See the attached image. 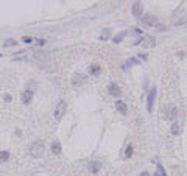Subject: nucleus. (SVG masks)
<instances>
[{
    "label": "nucleus",
    "instance_id": "4",
    "mask_svg": "<svg viewBox=\"0 0 187 176\" xmlns=\"http://www.w3.org/2000/svg\"><path fill=\"white\" fill-rule=\"evenodd\" d=\"M156 95H157V87L153 86L148 92V97H147V111L148 112H153V106H154V100H156Z\"/></svg>",
    "mask_w": 187,
    "mask_h": 176
},
{
    "label": "nucleus",
    "instance_id": "6",
    "mask_svg": "<svg viewBox=\"0 0 187 176\" xmlns=\"http://www.w3.org/2000/svg\"><path fill=\"white\" fill-rule=\"evenodd\" d=\"M66 112H67V103L64 102V100H61V102L56 105V108H55V114L53 115H55L56 120H61Z\"/></svg>",
    "mask_w": 187,
    "mask_h": 176
},
{
    "label": "nucleus",
    "instance_id": "7",
    "mask_svg": "<svg viewBox=\"0 0 187 176\" xmlns=\"http://www.w3.org/2000/svg\"><path fill=\"white\" fill-rule=\"evenodd\" d=\"M165 120H169V122H175L176 118H178V109H176V106H173V105H169L167 108H165Z\"/></svg>",
    "mask_w": 187,
    "mask_h": 176
},
{
    "label": "nucleus",
    "instance_id": "16",
    "mask_svg": "<svg viewBox=\"0 0 187 176\" xmlns=\"http://www.w3.org/2000/svg\"><path fill=\"white\" fill-rule=\"evenodd\" d=\"M137 64H140L137 58H128V59L125 61V64L122 66V69L125 70V69H128V67H131V66H137Z\"/></svg>",
    "mask_w": 187,
    "mask_h": 176
},
{
    "label": "nucleus",
    "instance_id": "17",
    "mask_svg": "<svg viewBox=\"0 0 187 176\" xmlns=\"http://www.w3.org/2000/svg\"><path fill=\"white\" fill-rule=\"evenodd\" d=\"M179 131H181L179 123H178V122H173V123H172V126H170V133H172V136H179Z\"/></svg>",
    "mask_w": 187,
    "mask_h": 176
},
{
    "label": "nucleus",
    "instance_id": "29",
    "mask_svg": "<svg viewBox=\"0 0 187 176\" xmlns=\"http://www.w3.org/2000/svg\"><path fill=\"white\" fill-rule=\"evenodd\" d=\"M140 176H150V173L148 171H142V173H140Z\"/></svg>",
    "mask_w": 187,
    "mask_h": 176
},
{
    "label": "nucleus",
    "instance_id": "27",
    "mask_svg": "<svg viewBox=\"0 0 187 176\" xmlns=\"http://www.w3.org/2000/svg\"><path fill=\"white\" fill-rule=\"evenodd\" d=\"M176 56H178V58H181V59H182V58H184V56H185V53H184V52H182V50H181V52H178V53H176Z\"/></svg>",
    "mask_w": 187,
    "mask_h": 176
},
{
    "label": "nucleus",
    "instance_id": "13",
    "mask_svg": "<svg viewBox=\"0 0 187 176\" xmlns=\"http://www.w3.org/2000/svg\"><path fill=\"white\" fill-rule=\"evenodd\" d=\"M100 170H101V164L98 161H90L89 162V171L90 173L97 174V173H100Z\"/></svg>",
    "mask_w": 187,
    "mask_h": 176
},
{
    "label": "nucleus",
    "instance_id": "30",
    "mask_svg": "<svg viewBox=\"0 0 187 176\" xmlns=\"http://www.w3.org/2000/svg\"><path fill=\"white\" fill-rule=\"evenodd\" d=\"M0 56H2V53H0Z\"/></svg>",
    "mask_w": 187,
    "mask_h": 176
},
{
    "label": "nucleus",
    "instance_id": "25",
    "mask_svg": "<svg viewBox=\"0 0 187 176\" xmlns=\"http://www.w3.org/2000/svg\"><path fill=\"white\" fill-rule=\"evenodd\" d=\"M34 42H36V44H38V45H39V47H44V45H45V42H47V41H45V39H44V38H39V39H38V41H36V39H34Z\"/></svg>",
    "mask_w": 187,
    "mask_h": 176
},
{
    "label": "nucleus",
    "instance_id": "23",
    "mask_svg": "<svg viewBox=\"0 0 187 176\" xmlns=\"http://www.w3.org/2000/svg\"><path fill=\"white\" fill-rule=\"evenodd\" d=\"M20 41H22L23 44H33V42H34V38H31V36H22Z\"/></svg>",
    "mask_w": 187,
    "mask_h": 176
},
{
    "label": "nucleus",
    "instance_id": "19",
    "mask_svg": "<svg viewBox=\"0 0 187 176\" xmlns=\"http://www.w3.org/2000/svg\"><path fill=\"white\" fill-rule=\"evenodd\" d=\"M142 44H144V47H145V48H148V47H154V45H156V39H154L153 36H148V38H147V41L144 39V42H142Z\"/></svg>",
    "mask_w": 187,
    "mask_h": 176
},
{
    "label": "nucleus",
    "instance_id": "12",
    "mask_svg": "<svg viewBox=\"0 0 187 176\" xmlns=\"http://www.w3.org/2000/svg\"><path fill=\"white\" fill-rule=\"evenodd\" d=\"M50 151H52L53 154H56V156L62 153V145H61L59 140H53V142H52V145H50Z\"/></svg>",
    "mask_w": 187,
    "mask_h": 176
},
{
    "label": "nucleus",
    "instance_id": "20",
    "mask_svg": "<svg viewBox=\"0 0 187 176\" xmlns=\"http://www.w3.org/2000/svg\"><path fill=\"white\" fill-rule=\"evenodd\" d=\"M133 154H134V146H133V143H128L126 150H125V159H129Z\"/></svg>",
    "mask_w": 187,
    "mask_h": 176
},
{
    "label": "nucleus",
    "instance_id": "28",
    "mask_svg": "<svg viewBox=\"0 0 187 176\" xmlns=\"http://www.w3.org/2000/svg\"><path fill=\"white\" fill-rule=\"evenodd\" d=\"M14 134H16V136H22V130H19V128H17V130L14 131Z\"/></svg>",
    "mask_w": 187,
    "mask_h": 176
},
{
    "label": "nucleus",
    "instance_id": "10",
    "mask_svg": "<svg viewBox=\"0 0 187 176\" xmlns=\"http://www.w3.org/2000/svg\"><path fill=\"white\" fill-rule=\"evenodd\" d=\"M87 73L90 75V77H98V75L101 73V66L100 64H90L87 67Z\"/></svg>",
    "mask_w": 187,
    "mask_h": 176
},
{
    "label": "nucleus",
    "instance_id": "11",
    "mask_svg": "<svg viewBox=\"0 0 187 176\" xmlns=\"http://www.w3.org/2000/svg\"><path fill=\"white\" fill-rule=\"evenodd\" d=\"M131 13H133V16H134V17L140 19V16L144 14L142 3H140V2H134V5H133V8H131Z\"/></svg>",
    "mask_w": 187,
    "mask_h": 176
},
{
    "label": "nucleus",
    "instance_id": "26",
    "mask_svg": "<svg viewBox=\"0 0 187 176\" xmlns=\"http://www.w3.org/2000/svg\"><path fill=\"white\" fill-rule=\"evenodd\" d=\"M147 58H148L147 53H139V55H137V59H144V61H147Z\"/></svg>",
    "mask_w": 187,
    "mask_h": 176
},
{
    "label": "nucleus",
    "instance_id": "2",
    "mask_svg": "<svg viewBox=\"0 0 187 176\" xmlns=\"http://www.w3.org/2000/svg\"><path fill=\"white\" fill-rule=\"evenodd\" d=\"M86 83H87V77H86V75H83V73H80V72H77V73H74V75H72L70 84H72V87H74V89H78V87L84 86Z\"/></svg>",
    "mask_w": 187,
    "mask_h": 176
},
{
    "label": "nucleus",
    "instance_id": "14",
    "mask_svg": "<svg viewBox=\"0 0 187 176\" xmlns=\"http://www.w3.org/2000/svg\"><path fill=\"white\" fill-rule=\"evenodd\" d=\"M10 158H11V153L8 151V150H2V151H0V164L8 162Z\"/></svg>",
    "mask_w": 187,
    "mask_h": 176
},
{
    "label": "nucleus",
    "instance_id": "21",
    "mask_svg": "<svg viewBox=\"0 0 187 176\" xmlns=\"http://www.w3.org/2000/svg\"><path fill=\"white\" fill-rule=\"evenodd\" d=\"M109 36H111V28H105L103 31H101V34H100V41H108L109 39Z\"/></svg>",
    "mask_w": 187,
    "mask_h": 176
},
{
    "label": "nucleus",
    "instance_id": "1",
    "mask_svg": "<svg viewBox=\"0 0 187 176\" xmlns=\"http://www.w3.org/2000/svg\"><path fill=\"white\" fill-rule=\"evenodd\" d=\"M44 151H45V145L42 140H34L31 145H30V154L36 159L42 158L44 156Z\"/></svg>",
    "mask_w": 187,
    "mask_h": 176
},
{
    "label": "nucleus",
    "instance_id": "22",
    "mask_svg": "<svg viewBox=\"0 0 187 176\" xmlns=\"http://www.w3.org/2000/svg\"><path fill=\"white\" fill-rule=\"evenodd\" d=\"M17 45V41L16 39H13V38H8L5 42H3V47L5 48H10V47H16Z\"/></svg>",
    "mask_w": 187,
    "mask_h": 176
},
{
    "label": "nucleus",
    "instance_id": "5",
    "mask_svg": "<svg viewBox=\"0 0 187 176\" xmlns=\"http://www.w3.org/2000/svg\"><path fill=\"white\" fill-rule=\"evenodd\" d=\"M33 97H34V90L30 89V87H27V89H23L20 92V102L23 105H30L31 100H33Z\"/></svg>",
    "mask_w": 187,
    "mask_h": 176
},
{
    "label": "nucleus",
    "instance_id": "9",
    "mask_svg": "<svg viewBox=\"0 0 187 176\" xmlns=\"http://www.w3.org/2000/svg\"><path fill=\"white\" fill-rule=\"evenodd\" d=\"M114 105H115V109L119 111V114H122V115H126L128 114V106H126V103L123 102V100L117 98L115 102H114Z\"/></svg>",
    "mask_w": 187,
    "mask_h": 176
},
{
    "label": "nucleus",
    "instance_id": "15",
    "mask_svg": "<svg viewBox=\"0 0 187 176\" xmlns=\"http://www.w3.org/2000/svg\"><path fill=\"white\" fill-rule=\"evenodd\" d=\"M126 36H128V31H120L119 34H115V36L112 38V42H114V44H120Z\"/></svg>",
    "mask_w": 187,
    "mask_h": 176
},
{
    "label": "nucleus",
    "instance_id": "18",
    "mask_svg": "<svg viewBox=\"0 0 187 176\" xmlns=\"http://www.w3.org/2000/svg\"><path fill=\"white\" fill-rule=\"evenodd\" d=\"M154 176H167V171L164 170V167H162L161 162L156 164V173H154Z\"/></svg>",
    "mask_w": 187,
    "mask_h": 176
},
{
    "label": "nucleus",
    "instance_id": "8",
    "mask_svg": "<svg viewBox=\"0 0 187 176\" xmlns=\"http://www.w3.org/2000/svg\"><path fill=\"white\" fill-rule=\"evenodd\" d=\"M108 94H109L111 97H114V98H119V97L122 95V89H120V86L117 84V83H109V86H108Z\"/></svg>",
    "mask_w": 187,
    "mask_h": 176
},
{
    "label": "nucleus",
    "instance_id": "24",
    "mask_svg": "<svg viewBox=\"0 0 187 176\" xmlns=\"http://www.w3.org/2000/svg\"><path fill=\"white\" fill-rule=\"evenodd\" d=\"M3 102H5V103H11V102H13V95H11V94H5V95H3Z\"/></svg>",
    "mask_w": 187,
    "mask_h": 176
},
{
    "label": "nucleus",
    "instance_id": "3",
    "mask_svg": "<svg viewBox=\"0 0 187 176\" xmlns=\"http://www.w3.org/2000/svg\"><path fill=\"white\" fill-rule=\"evenodd\" d=\"M140 22H142L145 27H150V28H156V25L159 23L157 17L153 16V14H142L140 16Z\"/></svg>",
    "mask_w": 187,
    "mask_h": 176
}]
</instances>
